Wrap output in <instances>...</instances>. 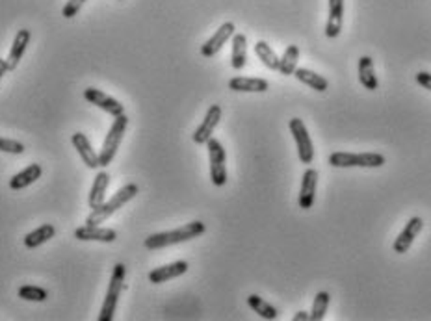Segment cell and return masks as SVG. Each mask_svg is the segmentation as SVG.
I'll list each match as a JSON object with an SVG mask.
<instances>
[{
  "label": "cell",
  "instance_id": "603a6c76",
  "mask_svg": "<svg viewBox=\"0 0 431 321\" xmlns=\"http://www.w3.org/2000/svg\"><path fill=\"white\" fill-rule=\"evenodd\" d=\"M294 77L298 78L301 84H305V86H309L311 89H314V91H318V93L328 91V87H329L328 78L322 77V75H318V73L311 71V69L298 67V69L294 71Z\"/></svg>",
  "mask_w": 431,
  "mask_h": 321
},
{
  "label": "cell",
  "instance_id": "1f68e13d",
  "mask_svg": "<svg viewBox=\"0 0 431 321\" xmlns=\"http://www.w3.org/2000/svg\"><path fill=\"white\" fill-rule=\"evenodd\" d=\"M415 80L418 86H422L424 89H428V91H431V73L428 71H418L415 75Z\"/></svg>",
  "mask_w": 431,
  "mask_h": 321
},
{
  "label": "cell",
  "instance_id": "d6a6232c",
  "mask_svg": "<svg viewBox=\"0 0 431 321\" xmlns=\"http://www.w3.org/2000/svg\"><path fill=\"white\" fill-rule=\"evenodd\" d=\"M294 321H305L309 320V312H298L294 318H292Z\"/></svg>",
  "mask_w": 431,
  "mask_h": 321
},
{
  "label": "cell",
  "instance_id": "4dcf8cb0",
  "mask_svg": "<svg viewBox=\"0 0 431 321\" xmlns=\"http://www.w3.org/2000/svg\"><path fill=\"white\" fill-rule=\"evenodd\" d=\"M87 0H67V4L64 6V10H61V15L66 17V19H73V17L78 15V11L82 10V6L86 4Z\"/></svg>",
  "mask_w": 431,
  "mask_h": 321
},
{
  "label": "cell",
  "instance_id": "d6986e66",
  "mask_svg": "<svg viewBox=\"0 0 431 321\" xmlns=\"http://www.w3.org/2000/svg\"><path fill=\"white\" fill-rule=\"evenodd\" d=\"M268 87V80L257 77H235L229 80V89L236 93H264Z\"/></svg>",
  "mask_w": 431,
  "mask_h": 321
},
{
  "label": "cell",
  "instance_id": "d4e9b609",
  "mask_svg": "<svg viewBox=\"0 0 431 321\" xmlns=\"http://www.w3.org/2000/svg\"><path fill=\"white\" fill-rule=\"evenodd\" d=\"M298 60H300V47L298 45H288L284 49L283 56L279 58L277 71L284 75V77H292L295 69H298Z\"/></svg>",
  "mask_w": 431,
  "mask_h": 321
},
{
  "label": "cell",
  "instance_id": "4316f807",
  "mask_svg": "<svg viewBox=\"0 0 431 321\" xmlns=\"http://www.w3.org/2000/svg\"><path fill=\"white\" fill-rule=\"evenodd\" d=\"M255 54H257V58L262 61V66L266 67V69H270V71H277L279 56L266 41H257V43H255Z\"/></svg>",
  "mask_w": 431,
  "mask_h": 321
},
{
  "label": "cell",
  "instance_id": "8fae6325",
  "mask_svg": "<svg viewBox=\"0 0 431 321\" xmlns=\"http://www.w3.org/2000/svg\"><path fill=\"white\" fill-rule=\"evenodd\" d=\"M422 229H424V219L418 218V216L411 218L409 221H407V225L404 227V230L398 234V238L394 240V253H396V255H405V253L411 249L413 241L416 240V236L422 232Z\"/></svg>",
  "mask_w": 431,
  "mask_h": 321
},
{
  "label": "cell",
  "instance_id": "9a60e30c",
  "mask_svg": "<svg viewBox=\"0 0 431 321\" xmlns=\"http://www.w3.org/2000/svg\"><path fill=\"white\" fill-rule=\"evenodd\" d=\"M188 262L186 260H177L171 262V264H166V266H160L156 269L149 273V281L153 284H164L168 281H173L177 277H182L186 271H188Z\"/></svg>",
  "mask_w": 431,
  "mask_h": 321
},
{
  "label": "cell",
  "instance_id": "9c48e42d",
  "mask_svg": "<svg viewBox=\"0 0 431 321\" xmlns=\"http://www.w3.org/2000/svg\"><path fill=\"white\" fill-rule=\"evenodd\" d=\"M235 32H236L235 22L231 21L224 22V24L210 36V39H207V41L201 45V56H205V58H212V56L218 54L219 50L225 47V43H227L229 39H233Z\"/></svg>",
  "mask_w": 431,
  "mask_h": 321
},
{
  "label": "cell",
  "instance_id": "836d02e7",
  "mask_svg": "<svg viewBox=\"0 0 431 321\" xmlns=\"http://www.w3.org/2000/svg\"><path fill=\"white\" fill-rule=\"evenodd\" d=\"M6 73H8V64H6V60L0 58V80H2V77H4Z\"/></svg>",
  "mask_w": 431,
  "mask_h": 321
},
{
  "label": "cell",
  "instance_id": "f546056e",
  "mask_svg": "<svg viewBox=\"0 0 431 321\" xmlns=\"http://www.w3.org/2000/svg\"><path fill=\"white\" fill-rule=\"evenodd\" d=\"M27 151L24 145L17 140H10V137H2L0 136V153H8V154H22Z\"/></svg>",
  "mask_w": 431,
  "mask_h": 321
},
{
  "label": "cell",
  "instance_id": "7c38bea8",
  "mask_svg": "<svg viewBox=\"0 0 431 321\" xmlns=\"http://www.w3.org/2000/svg\"><path fill=\"white\" fill-rule=\"evenodd\" d=\"M316 190H318V171L316 169L309 167L305 173H303L300 197H298V202H300L301 210H311L312 204H314V199H316Z\"/></svg>",
  "mask_w": 431,
  "mask_h": 321
},
{
  "label": "cell",
  "instance_id": "8992f818",
  "mask_svg": "<svg viewBox=\"0 0 431 321\" xmlns=\"http://www.w3.org/2000/svg\"><path fill=\"white\" fill-rule=\"evenodd\" d=\"M208 162H210V180L216 188L227 184V154L219 140L210 137L207 142Z\"/></svg>",
  "mask_w": 431,
  "mask_h": 321
},
{
  "label": "cell",
  "instance_id": "f1b7e54d",
  "mask_svg": "<svg viewBox=\"0 0 431 321\" xmlns=\"http://www.w3.org/2000/svg\"><path fill=\"white\" fill-rule=\"evenodd\" d=\"M17 295L19 299L30 301V303H43L49 297V292L41 286H34V284H24L21 288L17 290Z\"/></svg>",
  "mask_w": 431,
  "mask_h": 321
},
{
  "label": "cell",
  "instance_id": "5b68a950",
  "mask_svg": "<svg viewBox=\"0 0 431 321\" xmlns=\"http://www.w3.org/2000/svg\"><path fill=\"white\" fill-rule=\"evenodd\" d=\"M387 158L379 153H333L329 156V165L339 169L363 167V169H377L383 167Z\"/></svg>",
  "mask_w": 431,
  "mask_h": 321
},
{
  "label": "cell",
  "instance_id": "83f0119b",
  "mask_svg": "<svg viewBox=\"0 0 431 321\" xmlns=\"http://www.w3.org/2000/svg\"><path fill=\"white\" fill-rule=\"evenodd\" d=\"M329 303H331V295H329V292H318V294L314 295V301H312V308L311 312H309V320L322 321L323 318H326Z\"/></svg>",
  "mask_w": 431,
  "mask_h": 321
},
{
  "label": "cell",
  "instance_id": "e0dca14e",
  "mask_svg": "<svg viewBox=\"0 0 431 321\" xmlns=\"http://www.w3.org/2000/svg\"><path fill=\"white\" fill-rule=\"evenodd\" d=\"M71 143L73 147L77 149L78 156L82 158V162L86 163L89 169H98L101 163H98V153H95L92 147V142L84 136L82 132H75L71 136Z\"/></svg>",
  "mask_w": 431,
  "mask_h": 321
},
{
  "label": "cell",
  "instance_id": "30bf717a",
  "mask_svg": "<svg viewBox=\"0 0 431 321\" xmlns=\"http://www.w3.org/2000/svg\"><path fill=\"white\" fill-rule=\"evenodd\" d=\"M84 98H86L87 103H92L93 106H97L103 112H106V114L114 115V117L125 114V106L117 98L110 97L108 93L101 91L97 87H86L84 89Z\"/></svg>",
  "mask_w": 431,
  "mask_h": 321
},
{
  "label": "cell",
  "instance_id": "ac0fdd59",
  "mask_svg": "<svg viewBox=\"0 0 431 321\" xmlns=\"http://www.w3.org/2000/svg\"><path fill=\"white\" fill-rule=\"evenodd\" d=\"M110 186V174L106 171H98L93 179V186L89 190V197H87V207L89 210H95L106 201V190Z\"/></svg>",
  "mask_w": 431,
  "mask_h": 321
},
{
  "label": "cell",
  "instance_id": "ba28073f",
  "mask_svg": "<svg viewBox=\"0 0 431 321\" xmlns=\"http://www.w3.org/2000/svg\"><path fill=\"white\" fill-rule=\"evenodd\" d=\"M221 114H224V110H221L219 104H212V106L207 110L205 119L201 121V125L197 126L193 136H191L193 143H197V145H207L208 140L212 137L214 130L218 128L219 121H221Z\"/></svg>",
  "mask_w": 431,
  "mask_h": 321
},
{
  "label": "cell",
  "instance_id": "cb8c5ba5",
  "mask_svg": "<svg viewBox=\"0 0 431 321\" xmlns=\"http://www.w3.org/2000/svg\"><path fill=\"white\" fill-rule=\"evenodd\" d=\"M54 236H56L54 225L45 223V225H41V227H38V229H34L32 232H28V234L24 236L22 244H24L27 249H36V247H39V245H43L45 241L52 240Z\"/></svg>",
  "mask_w": 431,
  "mask_h": 321
},
{
  "label": "cell",
  "instance_id": "44dd1931",
  "mask_svg": "<svg viewBox=\"0 0 431 321\" xmlns=\"http://www.w3.org/2000/svg\"><path fill=\"white\" fill-rule=\"evenodd\" d=\"M247 64V38L244 33L233 36V50H231V66L236 71H242Z\"/></svg>",
  "mask_w": 431,
  "mask_h": 321
},
{
  "label": "cell",
  "instance_id": "2e32d148",
  "mask_svg": "<svg viewBox=\"0 0 431 321\" xmlns=\"http://www.w3.org/2000/svg\"><path fill=\"white\" fill-rule=\"evenodd\" d=\"M30 38H32V33H30V30H27V28H22V30L17 32L15 39H13V45H11L10 49V54L6 58L8 71H15L19 61L22 60V56L27 52V47L30 45Z\"/></svg>",
  "mask_w": 431,
  "mask_h": 321
},
{
  "label": "cell",
  "instance_id": "52a82bcc",
  "mask_svg": "<svg viewBox=\"0 0 431 321\" xmlns=\"http://www.w3.org/2000/svg\"><path fill=\"white\" fill-rule=\"evenodd\" d=\"M288 128L292 137H294L300 162L305 163V165H311L312 160H314V145H312V140L311 136H309L305 123H303L300 117H292V119L288 121Z\"/></svg>",
  "mask_w": 431,
  "mask_h": 321
},
{
  "label": "cell",
  "instance_id": "277c9868",
  "mask_svg": "<svg viewBox=\"0 0 431 321\" xmlns=\"http://www.w3.org/2000/svg\"><path fill=\"white\" fill-rule=\"evenodd\" d=\"M126 128H129V117H126L125 114L114 117V123L110 126L108 134L104 137L103 147H101V153H98V163H101V167H106V165L114 162Z\"/></svg>",
  "mask_w": 431,
  "mask_h": 321
},
{
  "label": "cell",
  "instance_id": "7402d4cb",
  "mask_svg": "<svg viewBox=\"0 0 431 321\" xmlns=\"http://www.w3.org/2000/svg\"><path fill=\"white\" fill-rule=\"evenodd\" d=\"M359 82L360 86L368 89V91H376L379 87V80H377L376 69H374V60L370 56L359 58Z\"/></svg>",
  "mask_w": 431,
  "mask_h": 321
},
{
  "label": "cell",
  "instance_id": "484cf974",
  "mask_svg": "<svg viewBox=\"0 0 431 321\" xmlns=\"http://www.w3.org/2000/svg\"><path fill=\"white\" fill-rule=\"evenodd\" d=\"M247 305H249V308H251L255 314H258V316L262 318V320H277L279 312L277 308L273 305H270L266 299H262L261 295L257 294H251L249 297H247Z\"/></svg>",
  "mask_w": 431,
  "mask_h": 321
},
{
  "label": "cell",
  "instance_id": "6da1fadb",
  "mask_svg": "<svg viewBox=\"0 0 431 321\" xmlns=\"http://www.w3.org/2000/svg\"><path fill=\"white\" fill-rule=\"evenodd\" d=\"M207 232V225L203 221H190V223L182 225L175 230H166V232H156L151 234L147 240L143 241V247L149 251H159L164 247H171V245L184 244V241L196 240L199 236Z\"/></svg>",
  "mask_w": 431,
  "mask_h": 321
},
{
  "label": "cell",
  "instance_id": "7a4b0ae2",
  "mask_svg": "<svg viewBox=\"0 0 431 321\" xmlns=\"http://www.w3.org/2000/svg\"><path fill=\"white\" fill-rule=\"evenodd\" d=\"M138 191H140V188H138V184H134V182L125 184L121 190L115 191L108 201H104L101 207L92 210V214L86 218V225H103L104 221L112 218L117 210H121L125 204H129V202L138 195Z\"/></svg>",
  "mask_w": 431,
  "mask_h": 321
},
{
  "label": "cell",
  "instance_id": "ffe728a7",
  "mask_svg": "<svg viewBox=\"0 0 431 321\" xmlns=\"http://www.w3.org/2000/svg\"><path fill=\"white\" fill-rule=\"evenodd\" d=\"M41 174H43L41 165H39V163H30V165H27L22 171H19V173L11 177L10 190H13V191L24 190L27 186L34 184L36 180L41 179Z\"/></svg>",
  "mask_w": 431,
  "mask_h": 321
},
{
  "label": "cell",
  "instance_id": "3957f363",
  "mask_svg": "<svg viewBox=\"0 0 431 321\" xmlns=\"http://www.w3.org/2000/svg\"><path fill=\"white\" fill-rule=\"evenodd\" d=\"M125 277H126L125 264H115L114 269H112V277H110L108 292H106V297H104L103 306H101V312H98L97 316L98 321H112L115 318L117 303H119L121 292H123V286H125Z\"/></svg>",
  "mask_w": 431,
  "mask_h": 321
},
{
  "label": "cell",
  "instance_id": "5bb4252c",
  "mask_svg": "<svg viewBox=\"0 0 431 321\" xmlns=\"http://www.w3.org/2000/svg\"><path fill=\"white\" fill-rule=\"evenodd\" d=\"M342 22H344V0H329V15L326 22V38H339L342 32Z\"/></svg>",
  "mask_w": 431,
  "mask_h": 321
},
{
  "label": "cell",
  "instance_id": "4fadbf2b",
  "mask_svg": "<svg viewBox=\"0 0 431 321\" xmlns=\"http://www.w3.org/2000/svg\"><path fill=\"white\" fill-rule=\"evenodd\" d=\"M75 238L80 241H101V244H114L117 232L114 229L98 227V225H82L75 230Z\"/></svg>",
  "mask_w": 431,
  "mask_h": 321
}]
</instances>
